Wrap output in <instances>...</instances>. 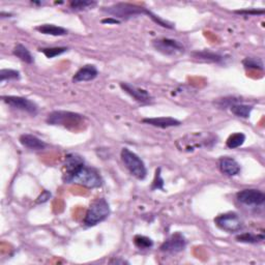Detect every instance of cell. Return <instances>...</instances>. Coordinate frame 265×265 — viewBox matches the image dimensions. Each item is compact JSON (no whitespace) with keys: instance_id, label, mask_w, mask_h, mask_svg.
<instances>
[{"instance_id":"obj_1","label":"cell","mask_w":265,"mask_h":265,"mask_svg":"<svg viewBox=\"0 0 265 265\" xmlns=\"http://www.w3.org/2000/svg\"><path fill=\"white\" fill-rule=\"evenodd\" d=\"M62 180L64 184L77 185L86 189H98L104 185V179L95 168L85 164L78 154L70 153L65 156Z\"/></svg>"},{"instance_id":"obj_2","label":"cell","mask_w":265,"mask_h":265,"mask_svg":"<svg viewBox=\"0 0 265 265\" xmlns=\"http://www.w3.org/2000/svg\"><path fill=\"white\" fill-rule=\"evenodd\" d=\"M85 117L83 115L70 111H53L47 116V123L49 125H59L69 129H77L84 123Z\"/></svg>"},{"instance_id":"obj_3","label":"cell","mask_w":265,"mask_h":265,"mask_svg":"<svg viewBox=\"0 0 265 265\" xmlns=\"http://www.w3.org/2000/svg\"><path fill=\"white\" fill-rule=\"evenodd\" d=\"M110 213H111L110 205L106 199L97 198L96 200H94L90 204L85 214V218L83 220V225L87 228L94 227L97 224L107 220Z\"/></svg>"},{"instance_id":"obj_4","label":"cell","mask_w":265,"mask_h":265,"mask_svg":"<svg viewBox=\"0 0 265 265\" xmlns=\"http://www.w3.org/2000/svg\"><path fill=\"white\" fill-rule=\"evenodd\" d=\"M102 11L108 14L109 16H112V18L121 21L135 18V17L140 15H147L148 9L127 3H118L103 8Z\"/></svg>"},{"instance_id":"obj_5","label":"cell","mask_w":265,"mask_h":265,"mask_svg":"<svg viewBox=\"0 0 265 265\" xmlns=\"http://www.w3.org/2000/svg\"><path fill=\"white\" fill-rule=\"evenodd\" d=\"M120 158L129 173L139 180H144L147 176V168L143 160L127 147H123L120 152Z\"/></svg>"},{"instance_id":"obj_6","label":"cell","mask_w":265,"mask_h":265,"mask_svg":"<svg viewBox=\"0 0 265 265\" xmlns=\"http://www.w3.org/2000/svg\"><path fill=\"white\" fill-rule=\"evenodd\" d=\"M218 138L212 134H208L206 136H203L202 134H190L182 139L178 140L176 143H181V145H176L179 151L181 152H193L196 148H211L215 144H217Z\"/></svg>"},{"instance_id":"obj_7","label":"cell","mask_w":265,"mask_h":265,"mask_svg":"<svg viewBox=\"0 0 265 265\" xmlns=\"http://www.w3.org/2000/svg\"><path fill=\"white\" fill-rule=\"evenodd\" d=\"M214 224L222 231L227 233H236L243 228V222L239 214L234 211H229L222 214H219L214 219Z\"/></svg>"},{"instance_id":"obj_8","label":"cell","mask_w":265,"mask_h":265,"mask_svg":"<svg viewBox=\"0 0 265 265\" xmlns=\"http://www.w3.org/2000/svg\"><path fill=\"white\" fill-rule=\"evenodd\" d=\"M153 47L156 49V51L165 56L176 57L185 53L184 45L173 39H156L153 41Z\"/></svg>"},{"instance_id":"obj_9","label":"cell","mask_w":265,"mask_h":265,"mask_svg":"<svg viewBox=\"0 0 265 265\" xmlns=\"http://www.w3.org/2000/svg\"><path fill=\"white\" fill-rule=\"evenodd\" d=\"M2 99L5 104L15 110L25 112L32 116H36L39 113L38 104L27 97L17 95H3Z\"/></svg>"},{"instance_id":"obj_10","label":"cell","mask_w":265,"mask_h":265,"mask_svg":"<svg viewBox=\"0 0 265 265\" xmlns=\"http://www.w3.org/2000/svg\"><path fill=\"white\" fill-rule=\"evenodd\" d=\"M236 199L240 204L250 207H257L264 204L265 194L257 189H244L236 194Z\"/></svg>"},{"instance_id":"obj_11","label":"cell","mask_w":265,"mask_h":265,"mask_svg":"<svg viewBox=\"0 0 265 265\" xmlns=\"http://www.w3.org/2000/svg\"><path fill=\"white\" fill-rule=\"evenodd\" d=\"M187 243L186 236L181 232H175L161 244L160 251L166 254H177L185 250Z\"/></svg>"},{"instance_id":"obj_12","label":"cell","mask_w":265,"mask_h":265,"mask_svg":"<svg viewBox=\"0 0 265 265\" xmlns=\"http://www.w3.org/2000/svg\"><path fill=\"white\" fill-rule=\"evenodd\" d=\"M120 88L126 94H128L131 98H134L137 103H139L141 105H148L154 101L152 94L149 93L146 89L137 87L135 85H131V84H129V83L121 82Z\"/></svg>"},{"instance_id":"obj_13","label":"cell","mask_w":265,"mask_h":265,"mask_svg":"<svg viewBox=\"0 0 265 265\" xmlns=\"http://www.w3.org/2000/svg\"><path fill=\"white\" fill-rule=\"evenodd\" d=\"M219 168L223 174L230 177L238 175L241 171L240 164L235 159L230 157H222L219 160Z\"/></svg>"},{"instance_id":"obj_14","label":"cell","mask_w":265,"mask_h":265,"mask_svg":"<svg viewBox=\"0 0 265 265\" xmlns=\"http://www.w3.org/2000/svg\"><path fill=\"white\" fill-rule=\"evenodd\" d=\"M141 121L145 124L153 125L160 128H168V127L181 125L180 120L174 117H170V116H162V117H151V118L148 117V118H143Z\"/></svg>"},{"instance_id":"obj_15","label":"cell","mask_w":265,"mask_h":265,"mask_svg":"<svg viewBox=\"0 0 265 265\" xmlns=\"http://www.w3.org/2000/svg\"><path fill=\"white\" fill-rule=\"evenodd\" d=\"M98 76V70L93 64H86L79 69L73 77V81L75 83L80 82H89L94 80Z\"/></svg>"},{"instance_id":"obj_16","label":"cell","mask_w":265,"mask_h":265,"mask_svg":"<svg viewBox=\"0 0 265 265\" xmlns=\"http://www.w3.org/2000/svg\"><path fill=\"white\" fill-rule=\"evenodd\" d=\"M19 142L25 148L30 149V151H35V152L44 151V149L48 146V144L45 141H43L39 137H37L35 135H31V134L21 135L19 137Z\"/></svg>"},{"instance_id":"obj_17","label":"cell","mask_w":265,"mask_h":265,"mask_svg":"<svg viewBox=\"0 0 265 265\" xmlns=\"http://www.w3.org/2000/svg\"><path fill=\"white\" fill-rule=\"evenodd\" d=\"M191 55L194 59L198 61H203V62L223 63L225 61V56L219 53L207 51V50H203V51H196V52H193Z\"/></svg>"},{"instance_id":"obj_18","label":"cell","mask_w":265,"mask_h":265,"mask_svg":"<svg viewBox=\"0 0 265 265\" xmlns=\"http://www.w3.org/2000/svg\"><path fill=\"white\" fill-rule=\"evenodd\" d=\"M36 30L39 31L42 35L45 36H52V37H63L69 35V30L61 27L57 26L54 24H42L36 27Z\"/></svg>"},{"instance_id":"obj_19","label":"cell","mask_w":265,"mask_h":265,"mask_svg":"<svg viewBox=\"0 0 265 265\" xmlns=\"http://www.w3.org/2000/svg\"><path fill=\"white\" fill-rule=\"evenodd\" d=\"M13 54L19 58L21 61L27 63V64H32L35 63V58H33L32 54L30 53L29 50L22 44H17L13 50Z\"/></svg>"},{"instance_id":"obj_20","label":"cell","mask_w":265,"mask_h":265,"mask_svg":"<svg viewBox=\"0 0 265 265\" xmlns=\"http://www.w3.org/2000/svg\"><path fill=\"white\" fill-rule=\"evenodd\" d=\"M253 109H254V107L252 105H245L242 103H238V104H235V105L230 107V111L232 112V114H234L235 116H237V117H240V118L250 117Z\"/></svg>"},{"instance_id":"obj_21","label":"cell","mask_w":265,"mask_h":265,"mask_svg":"<svg viewBox=\"0 0 265 265\" xmlns=\"http://www.w3.org/2000/svg\"><path fill=\"white\" fill-rule=\"evenodd\" d=\"M236 241L241 242V243H250V244H255L262 242L265 239L264 234H255L251 233V232H245V233L238 234L235 237Z\"/></svg>"},{"instance_id":"obj_22","label":"cell","mask_w":265,"mask_h":265,"mask_svg":"<svg viewBox=\"0 0 265 265\" xmlns=\"http://www.w3.org/2000/svg\"><path fill=\"white\" fill-rule=\"evenodd\" d=\"M245 138L246 137L243 132H234V134H232L228 137L226 141V146L230 149H236L243 145V143L245 142Z\"/></svg>"},{"instance_id":"obj_23","label":"cell","mask_w":265,"mask_h":265,"mask_svg":"<svg viewBox=\"0 0 265 265\" xmlns=\"http://www.w3.org/2000/svg\"><path fill=\"white\" fill-rule=\"evenodd\" d=\"M39 51L42 52L47 58L51 59L54 57H57L59 55L64 54L65 52L69 51L68 47H50V48H41Z\"/></svg>"},{"instance_id":"obj_24","label":"cell","mask_w":265,"mask_h":265,"mask_svg":"<svg viewBox=\"0 0 265 265\" xmlns=\"http://www.w3.org/2000/svg\"><path fill=\"white\" fill-rule=\"evenodd\" d=\"M242 65L246 70H256V71H263L264 64L262 59L258 57H246L242 60Z\"/></svg>"},{"instance_id":"obj_25","label":"cell","mask_w":265,"mask_h":265,"mask_svg":"<svg viewBox=\"0 0 265 265\" xmlns=\"http://www.w3.org/2000/svg\"><path fill=\"white\" fill-rule=\"evenodd\" d=\"M241 103V98L237 96H227L223 98H218L217 101L214 102V105L217 106L219 109H230L231 106H233L235 104Z\"/></svg>"},{"instance_id":"obj_26","label":"cell","mask_w":265,"mask_h":265,"mask_svg":"<svg viewBox=\"0 0 265 265\" xmlns=\"http://www.w3.org/2000/svg\"><path fill=\"white\" fill-rule=\"evenodd\" d=\"M134 244L139 250H149L154 246V240L152 238H149L144 235H135L134 237Z\"/></svg>"},{"instance_id":"obj_27","label":"cell","mask_w":265,"mask_h":265,"mask_svg":"<svg viewBox=\"0 0 265 265\" xmlns=\"http://www.w3.org/2000/svg\"><path fill=\"white\" fill-rule=\"evenodd\" d=\"M95 6V2H87V0H74V2L70 3V8L74 12L85 11L87 9H92Z\"/></svg>"},{"instance_id":"obj_28","label":"cell","mask_w":265,"mask_h":265,"mask_svg":"<svg viewBox=\"0 0 265 265\" xmlns=\"http://www.w3.org/2000/svg\"><path fill=\"white\" fill-rule=\"evenodd\" d=\"M21 78V74L19 71L11 70V69H4L0 71V82L4 83L5 81L11 80H19Z\"/></svg>"},{"instance_id":"obj_29","label":"cell","mask_w":265,"mask_h":265,"mask_svg":"<svg viewBox=\"0 0 265 265\" xmlns=\"http://www.w3.org/2000/svg\"><path fill=\"white\" fill-rule=\"evenodd\" d=\"M164 184L165 181L162 178L161 175V168H158L156 171V175H155V179L153 181V185H152V190L156 191V190H164Z\"/></svg>"},{"instance_id":"obj_30","label":"cell","mask_w":265,"mask_h":265,"mask_svg":"<svg viewBox=\"0 0 265 265\" xmlns=\"http://www.w3.org/2000/svg\"><path fill=\"white\" fill-rule=\"evenodd\" d=\"M52 197V193L48 191V190H44L40 196L37 198V200H36V203L37 204H44L46 202H48L50 200V198Z\"/></svg>"},{"instance_id":"obj_31","label":"cell","mask_w":265,"mask_h":265,"mask_svg":"<svg viewBox=\"0 0 265 265\" xmlns=\"http://www.w3.org/2000/svg\"><path fill=\"white\" fill-rule=\"evenodd\" d=\"M235 14L238 15H245V16H259V15H263L264 14V10H242V11H235Z\"/></svg>"},{"instance_id":"obj_32","label":"cell","mask_w":265,"mask_h":265,"mask_svg":"<svg viewBox=\"0 0 265 265\" xmlns=\"http://www.w3.org/2000/svg\"><path fill=\"white\" fill-rule=\"evenodd\" d=\"M101 22L103 24H108V25H111V24L114 25V24H120L121 23V21H119L117 19H114V18H112V17H107V18L103 19Z\"/></svg>"},{"instance_id":"obj_33","label":"cell","mask_w":265,"mask_h":265,"mask_svg":"<svg viewBox=\"0 0 265 265\" xmlns=\"http://www.w3.org/2000/svg\"><path fill=\"white\" fill-rule=\"evenodd\" d=\"M109 263H110V264H129L128 261H126V260H124V259H122V258H120V257L111 259V260L109 261Z\"/></svg>"},{"instance_id":"obj_34","label":"cell","mask_w":265,"mask_h":265,"mask_svg":"<svg viewBox=\"0 0 265 265\" xmlns=\"http://www.w3.org/2000/svg\"><path fill=\"white\" fill-rule=\"evenodd\" d=\"M11 17H13V14H6L5 12H2L0 13V18L4 19V18H11Z\"/></svg>"}]
</instances>
